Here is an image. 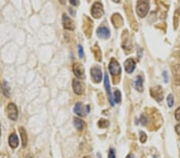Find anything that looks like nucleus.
I'll return each instance as SVG.
<instances>
[{
    "label": "nucleus",
    "mask_w": 180,
    "mask_h": 158,
    "mask_svg": "<svg viewBox=\"0 0 180 158\" xmlns=\"http://www.w3.org/2000/svg\"><path fill=\"white\" fill-rule=\"evenodd\" d=\"M150 9L149 2L147 1H139L136 5V13L140 18H144Z\"/></svg>",
    "instance_id": "f257e3e1"
},
{
    "label": "nucleus",
    "mask_w": 180,
    "mask_h": 158,
    "mask_svg": "<svg viewBox=\"0 0 180 158\" xmlns=\"http://www.w3.org/2000/svg\"><path fill=\"white\" fill-rule=\"evenodd\" d=\"M91 15L95 18H100L104 14L103 5L100 2H95L91 6Z\"/></svg>",
    "instance_id": "f03ea898"
},
{
    "label": "nucleus",
    "mask_w": 180,
    "mask_h": 158,
    "mask_svg": "<svg viewBox=\"0 0 180 158\" xmlns=\"http://www.w3.org/2000/svg\"><path fill=\"white\" fill-rule=\"evenodd\" d=\"M90 106L88 105H83L82 102H77L74 107V112L79 117H85L90 112Z\"/></svg>",
    "instance_id": "7ed1b4c3"
},
{
    "label": "nucleus",
    "mask_w": 180,
    "mask_h": 158,
    "mask_svg": "<svg viewBox=\"0 0 180 158\" xmlns=\"http://www.w3.org/2000/svg\"><path fill=\"white\" fill-rule=\"evenodd\" d=\"M151 95V97L155 100L156 101L160 102L163 100L164 97V92L162 90V88L160 85H156L154 87L151 88L150 90Z\"/></svg>",
    "instance_id": "20e7f679"
},
{
    "label": "nucleus",
    "mask_w": 180,
    "mask_h": 158,
    "mask_svg": "<svg viewBox=\"0 0 180 158\" xmlns=\"http://www.w3.org/2000/svg\"><path fill=\"white\" fill-rule=\"evenodd\" d=\"M109 70L112 75L114 76H118L121 73V66H120L119 63L118 62L115 58H112L109 64Z\"/></svg>",
    "instance_id": "39448f33"
},
{
    "label": "nucleus",
    "mask_w": 180,
    "mask_h": 158,
    "mask_svg": "<svg viewBox=\"0 0 180 158\" xmlns=\"http://www.w3.org/2000/svg\"><path fill=\"white\" fill-rule=\"evenodd\" d=\"M91 75L92 80L95 83H99L103 80V73L99 66L92 67L91 69Z\"/></svg>",
    "instance_id": "423d86ee"
},
{
    "label": "nucleus",
    "mask_w": 180,
    "mask_h": 158,
    "mask_svg": "<svg viewBox=\"0 0 180 158\" xmlns=\"http://www.w3.org/2000/svg\"><path fill=\"white\" fill-rule=\"evenodd\" d=\"M72 70L75 75L78 78H85V69L81 63H75L72 66Z\"/></svg>",
    "instance_id": "0eeeda50"
},
{
    "label": "nucleus",
    "mask_w": 180,
    "mask_h": 158,
    "mask_svg": "<svg viewBox=\"0 0 180 158\" xmlns=\"http://www.w3.org/2000/svg\"><path fill=\"white\" fill-rule=\"evenodd\" d=\"M72 88H73L75 93H76L77 95L83 94L84 93V89H85L84 84L76 78L73 79V81H72Z\"/></svg>",
    "instance_id": "6e6552de"
},
{
    "label": "nucleus",
    "mask_w": 180,
    "mask_h": 158,
    "mask_svg": "<svg viewBox=\"0 0 180 158\" xmlns=\"http://www.w3.org/2000/svg\"><path fill=\"white\" fill-rule=\"evenodd\" d=\"M7 115H8V118L12 121H15L18 118V109H17V106L14 103H10L7 105Z\"/></svg>",
    "instance_id": "1a4fd4ad"
},
{
    "label": "nucleus",
    "mask_w": 180,
    "mask_h": 158,
    "mask_svg": "<svg viewBox=\"0 0 180 158\" xmlns=\"http://www.w3.org/2000/svg\"><path fill=\"white\" fill-rule=\"evenodd\" d=\"M173 81L175 85H180V64H175L172 66Z\"/></svg>",
    "instance_id": "9d476101"
},
{
    "label": "nucleus",
    "mask_w": 180,
    "mask_h": 158,
    "mask_svg": "<svg viewBox=\"0 0 180 158\" xmlns=\"http://www.w3.org/2000/svg\"><path fill=\"white\" fill-rule=\"evenodd\" d=\"M63 27L66 30H68V31H74L75 30V22H73V20H71V18L66 14L63 15Z\"/></svg>",
    "instance_id": "9b49d317"
},
{
    "label": "nucleus",
    "mask_w": 180,
    "mask_h": 158,
    "mask_svg": "<svg viewBox=\"0 0 180 158\" xmlns=\"http://www.w3.org/2000/svg\"><path fill=\"white\" fill-rule=\"evenodd\" d=\"M96 34H97L99 38L103 39H109L110 36H111L110 30L106 26H99V28L97 29V31H96Z\"/></svg>",
    "instance_id": "f8f14e48"
},
{
    "label": "nucleus",
    "mask_w": 180,
    "mask_h": 158,
    "mask_svg": "<svg viewBox=\"0 0 180 158\" xmlns=\"http://www.w3.org/2000/svg\"><path fill=\"white\" fill-rule=\"evenodd\" d=\"M104 86H105L106 91H107V96H108V99H109L110 103L113 106L114 105V101L113 97H112V91H111V86H110V81L109 77H108V74L107 73H105V77H104Z\"/></svg>",
    "instance_id": "ddd939ff"
},
{
    "label": "nucleus",
    "mask_w": 180,
    "mask_h": 158,
    "mask_svg": "<svg viewBox=\"0 0 180 158\" xmlns=\"http://www.w3.org/2000/svg\"><path fill=\"white\" fill-rule=\"evenodd\" d=\"M136 63L133 58H128L124 62V68L127 73H131L135 69Z\"/></svg>",
    "instance_id": "4468645a"
},
{
    "label": "nucleus",
    "mask_w": 180,
    "mask_h": 158,
    "mask_svg": "<svg viewBox=\"0 0 180 158\" xmlns=\"http://www.w3.org/2000/svg\"><path fill=\"white\" fill-rule=\"evenodd\" d=\"M8 143H9V145H10L12 149H15L18 146L19 141H18V136H17L16 134H14V133L10 134V137H9Z\"/></svg>",
    "instance_id": "2eb2a0df"
},
{
    "label": "nucleus",
    "mask_w": 180,
    "mask_h": 158,
    "mask_svg": "<svg viewBox=\"0 0 180 158\" xmlns=\"http://www.w3.org/2000/svg\"><path fill=\"white\" fill-rule=\"evenodd\" d=\"M112 22H113L114 26H115V27H117V28L120 27L123 24V18H122L121 15H120L119 14H118V13L117 14H115L112 17Z\"/></svg>",
    "instance_id": "dca6fc26"
},
{
    "label": "nucleus",
    "mask_w": 180,
    "mask_h": 158,
    "mask_svg": "<svg viewBox=\"0 0 180 158\" xmlns=\"http://www.w3.org/2000/svg\"><path fill=\"white\" fill-rule=\"evenodd\" d=\"M135 87L139 92L143 91V78L141 75H138L135 81Z\"/></svg>",
    "instance_id": "f3484780"
},
{
    "label": "nucleus",
    "mask_w": 180,
    "mask_h": 158,
    "mask_svg": "<svg viewBox=\"0 0 180 158\" xmlns=\"http://www.w3.org/2000/svg\"><path fill=\"white\" fill-rule=\"evenodd\" d=\"M18 131H19V134H20L22 147H26V145H27V134H26V130H25L23 127H19Z\"/></svg>",
    "instance_id": "a211bd4d"
},
{
    "label": "nucleus",
    "mask_w": 180,
    "mask_h": 158,
    "mask_svg": "<svg viewBox=\"0 0 180 158\" xmlns=\"http://www.w3.org/2000/svg\"><path fill=\"white\" fill-rule=\"evenodd\" d=\"M179 19H180V7L174 11V17H173V24H174V30H176V29L178 28Z\"/></svg>",
    "instance_id": "6ab92c4d"
},
{
    "label": "nucleus",
    "mask_w": 180,
    "mask_h": 158,
    "mask_svg": "<svg viewBox=\"0 0 180 158\" xmlns=\"http://www.w3.org/2000/svg\"><path fill=\"white\" fill-rule=\"evenodd\" d=\"M74 126L78 130L81 131V130H83V127H84V122L82 119H80V118H74Z\"/></svg>",
    "instance_id": "aec40b11"
},
{
    "label": "nucleus",
    "mask_w": 180,
    "mask_h": 158,
    "mask_svg": "<svg viewBox=\"0 0 180 158\" xmlns=\"http://www.w3.org/2000/svg\"><path fill=\"white\" fill-rule=\"evenodd\" d=\"M2 93L4 94L6 97H9L10 95V86L8 85V82L6 81H3L2 84Z\"/></svg>",
    "instance_id": "412c9836"
},
{
    "label": "nucleus",
    "mask_w": 180,
    "mask_h": 158,
    "mask_svg": "<svg viewBox=\"0 0 180 158\" xmlns=\"http://www.w3.org/2000/svg\"><path fill=\"white\" fill-rule=\"evenodd\" d=\"M109 121H107V119H103V118L100 119L99 122H98V126H99V128H101V129L107 128L109 126Z\"/></svg>",
    "instance_id": "4be33fe9"
},
{
    "label": "nucleus",
    "mask_w": 180,
    "mask_h": 158,
    "mask_svg": "<svg viewBox=\"0 0 180 158\" xmlns=\"http://www.w3.org/2000/svg\"><path fill=\"white\" fill-rule=\"evenodd\" d=\"M114 99H115V101L116 103L119 104L122 101V95H121V92L119 90V89H116L115 93H114Z\"/></svg>",
    "instance_id": "5701e85b"
},
{
    "label": "nucleus",
    "mask_w": 180,
    "mask_h": 158,
    "mask_svg": "<svg viewBox=\"0 0 180 158\" xmlns=\"http://www.w3.org/2000/svg\"><path fill=\"white\" fill-rule=\"evenodd\" d=\"M166 102H167V105L170 108H171L174 105V97L172 94H169L166 97Z\"/></svg>",
    "instance_id": "b1692460"
},
{
    "label": "nucleus",
    "mask_w": 180,
    "mask_h": 158,
    "mask_svg": "<svg viewBox=\"0 0 180 158\" xmlns=\"http://www.w3.org/2000/svg\"><path fill=\"white\" fill-rule=\"evenodd\" d=\"M140 137L139 140L142 143H145L147 141V134L144 133L143 131H140Z\"/></svg>",
    "instance_id": "393cba45"
},
{
    "label": "nucleus",
    "mask_w": 180,
    "mask_h": 158,
    "mask_svg": "<svg viewBox=\"0 0 180 158\" xmlns=\"http://www.w3.org/2000/svg\"><path fill=\"white\" fill-rule=\"evenodd\" d=\"M140 122H141V124L143 126H146L147 124V116L145 115H142L141 118H140Z\"/></svg>",
    "instance_id": "a878e982"
},
{
    "label": "nucleus",
    "mask_w": 180,
    "mask_h": 158,
    "mask_svg": "<svg viewBox=\"0 0 180 158\" xmlns=\"http://www.w3.org/2000/svg\"><path fill=\"white\" fill-rule=\"evenodd\" d=\"M174 118L178 122H180V106L177 108V110L174 112Z\"/></svg>",
    "instance_id": "bb28decb"
},
{
    "label": "nucleus",
    "mask_w": 180,
    "mask_h": 158,
    "mask_svg": "<svg viewBox=\"0 0 180 158\" xmlns=\"http://www.w3.org/2000/svg\"><path fill=\"white\" fill-rule=\"evenodd\" d=\"M108 158H116L115 152L113 149H110L109 152H108Z\"/></svg>",
    "instance_id": "cd10ccee"
},
{
    "label": "nucleus",
    "mask_w": 180,
    "mask_h": 158,
    "mask_svg": "<svg viewBox=\"0 0 180 158\" xmlns=\"http://www.w3.org/2000/svg\"><path fill=\"white\" fill-rule=\"evenodd\" d=\"M78 48H79V56L80 58L83 57V47H82L81 45H79L78 46Z\"/></svg>",
    "instance_id": "c85d7f7f"
},
{
    "label": "nucleus",
    "mask_w": 180,
    "mask_h": 158,
    "mask_svg": "<svg viewBox=\"0 0 180 158\" xmlns=\"http://www.w3.org/2000/svg\"><path fill=\"white\" fill-rule=\"evenodd\" d=\"M174 129H175L176 134L180 136V123L178 124V125H176L175 128H174Z\"/></svg>",
    "instance_id": "c756f323"
},
{
    "label": "nucleus",
    "mask_w": 180,
    "mask_h": 158,
    "mask_svg": "<svg viewBox=\"0 0 180 158\" xmlns=\"http://www.w3.org/2000/svg\"><path fill=\"white\" fill-rule=\"evenodd\" d=\"M70 3H71V5H73V6H76L79 4V2L77 1V0H71V1H70Z\"/></svg>",
    "instance_id": "7c9ffc66"
},
{
    "label": "nucleus",
    "mask_w": 180,
    "mask_h": 158,
    "mask_svg": "<svg viewBox=\"0 0 180 158\" xmlns=\"http://www.w3.org/2000/svg\"><path fill=\"white\" fill-rule=\"evenodd\" d=\"M163 75H164V79H165L164 81H165V82H167V81H168V76H167V75H166V72H164Z\"/></svg>",
    "instance_id": "2f4dec72"
},
{
    "label": "nucleus",
    "mask_w": 180,
    "mask_h": 158,
    "mask_svg": "<svg viewBox=\"0 0 180 158\" xmlns=\"http://www.w3.org/2000/svg\"><path fill=\"white\" fill-rule=\"evenodd\" d=\"M126 158H134V156H133V155H131V154H129V155H127V157Z\"/></svg>",
    "instance_id": "473e14b6"
},
{
    "label": "nucleus",
    "mask_w": 180,
    "mask_h": 158,
    "mask_svg": "<svg viewBox=\"0 0 180 158\" xmlns=\"http://www.w3.org/2000/svg\"><path fill=\"white\" fill-rule=\"evenodd\" d=\"M83 158H91V156H84V157H83Z\"/></svg>",
    "instance_id": "72a5a7b5"
},
{
    "label": "nucleus",
    "mask_w": 180,
    "mask_h": 158,
    "mask_svg": "<svg viewBox=\"0 0 180 158\" xmlns=\"http://www.w3.org/2000/svg\"><path fill=\"white\" fill-rule=\"evenodd\" d=\"M26 158H32V157H31V156H28Z\"/></svg>",
    "instance_id": "f704fd0d"
},
{
    "label": "nucleus",
    "mask_w": 180,
    "mask_h": 158,
    "mask_svg": "<svg viewBox=\"0 0 180 158\" xmlns=\"http://www.w3.org/2000/svg\"><path fill=\"white\" fill-rule=\"evenodd\" d=\"M0 135H1V129H0Z\"/></svg>",
    "instance_id": "c9c22d12"
}]
</instances>
